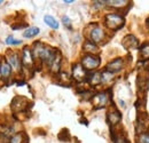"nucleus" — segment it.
<instances>
[{
  "instance_id": "6",
  "label": "nucleus",
  "mask_w": 149,
  "mask_h": 143,
  "mask_svg": "<svg viewBox=\"0 0 149 143\" xmlns=\"http://www.w3.org/2000/svg\"><path fill=\"white\" fill-rule=\"evenodd\" d=\"M123 67H124V61H123V58L117 57V58L112 60L110 63L107 64L106 70L109 72H111V73H116V72L120 71V70L123 69Z\"/></svg>"
},
{
  "instance_id": "3",
  "label": "nucleus",
  "mask_w": 149,
  "mask_h": 143,
  "mask_svg": "<svg viewBox=\"0 0 149 143\" xmlns=\"http://www.w3.org/2000/svg\"><path fill=\"white\" fill-rule=\"evenodd\" d=\"M71 76L76 81H84L85 79H87V71L83 68L80 63H74L72 65Z\"/></svg>"
},
{
  "instance_id": "24",
  "label": "nucleus",
  "mask_w": 149,
  "mask_h": 143,
  "mask_svg": "<svg viewBox=\"0 0 149 143\" xmlns=\"http://www.w3.org/2000/svg\"><path fill=\"white\" fill-rule=\"evenodd\" d=\"M113 143H129V141H127L126 137H124L123 135H119V136H117V137L113 140Z\"/></svg>"
},
{
  "instance_id": "28",
  "label": "nucleus",
  "mask_w": 149,
  "mask_h": 143,
  "mask_svg": "<svg viewBox=\"0 0 149 143\" xmlns=\"http://www.w3.org/2000/svg\"><path fill=\"white\" fill-rule=\"evenodd\" d=\"M0 3H2V1H1V0H0Z\"/></svg>"
},
{
  "instance_id": "22",
  "label": "nucleus",
  "mask_w": 149,
  "mask_h": 143,
  "mask_svg": "<svg viewBox=\"0 0 149 143\" xmlns=\"http://www.w3.org/2000/svg\"><path fill=\"white\" fill-rule=\"evenodd\" d=\"M140 52H141V57H142L143 60H149V44L143 45V46L141 47Z\"/></svg>"
},
{
  "instance_id": "1",
  "label": "nucleus",
  "mask_w": 149,
  "mask_h": 143,
  "mask_svg": "<svg viewBox=\"0 0 149 143\" xmlns=\"http://www.w3.org/2000/svg\"><path fill=\"white\" fill-rule=\"evenodd\" d=\"M104 22L108 29L116 31V30H119L124 25V17L117 13H110L104 16Z\"/></svg>"
},
{
  "instance_id": "12",
  "label": "nucleus",
  "mask_w": 149,
  "mask_h": 143,
  "mask_svg": "<svg viewBox=\"0 0 149 143\" xmlns=\"http://www.w3.org/2000/svg\"><path fill=\"white\" fill-rule=\"evenodd\" d=\"M107 118H108V121H109L110 125H117L120 121V119H122V115L119 113V111L113 110V111L108 112Z\"/></svg>"
},
{
  "instance_id": "20",
  "label": "nucleus",
  "mask_w": 149,
  "mask_h": 143,
  "mask_svg": "<svg viewBox=\"0 0 149 143\" xmlns=\"http://www.w3.org/2000/svg\"><path fill=\"white\" fill-rule=\"evenodd\" d=\"M111 80H113V73L107 71V70L101 73V84H108Z\"/></svg>"
},
{
  "instance_id": "18",
  "label": "nucleus",
  "mask_w": 149,
  "mask_h": 143,
  "mask_svg": "<svg viewBox=\"0 0 149 143\" xmlns=\"http://www.w3.org/2000/svg\"><path fill=\"white\" fill-rule=\"evenodd\" d=\"M106 5L110 6V7H115V8H122V7L127 5V1H124V0H108V1H106Z\"/></svg>"
},
{
  "instance_id": "16",
  "label": "nucleus",
  "mask_w": 149,
  "mask_h": 143,
  "mask_svg": "<svg viewBox=\"0 0 149 143\" xmlns=\"http://www.w3.org/2000/svg\"><path fill=\"white\" fill-rule=\"evenodd\" d=\"M44 21H45V23H46L49 28H52V29H54V30L58 29V22H57L53 16H51V15H45Z\"/></svg>"
},
{
  "instance_id": "2",
  "label": "nucleus",
  "mask_w": 149,
  "mask_h": 143,
  "mask_svg": "<svg viewBox=\"0 0 149 143\" xmlns=\"http://www.w3.org/2000/svg\"><path fill=\"white\" fill-rule=\"evenodd\" d=\"M101 63V60L97 55H92V54H86L81 57V62L80 64L83 65V68L86 71H92L95 70L96 68H99Z\"/></svg>"
},
{
  "instance_id": "17",
  "label": "nucleus",
  "mask_w": 149,
  "mask_h": 143,
  "mask_svg": "<svg viewBox=\"0 0 149 143\" xmlns=\"http://www.w3.org/2000/svg\"><path fill=\"white\" fill-rule=\"evenodd\" d=\"M39 28L37 26H32V28H29V29H26L24 32H23V37L24 38H33V37H36L39 35Z\"/></svg>"
},
{
  "instance_id": "26",
  "label": "nucleus",
  "mask_w": 149,
  "mask_h": 143,
  "mask_svg": "<svg viewBox=\"0 0 149 143\" xmlns=\"http://www.w3.org/2000/svg\"><path fill=\"white\" fill-rule=\"evenodd\" d=\"M64 2H65V3H72L74 1H72V0H65Z\"/></svg>"
},
{
  "instance_id": "7",
  "label": "nucleus",
  "mask_w": 149,
  "mask_h": 143,
  "mask_svg": "<svg viewBox=\"0 0 149 143\" xmlns=\"http://www.w3.org/2000/svg\"><path fill=\"white\" fill-rule=\"evenodd\" d=\"M7 62H8V64L12 67L13 70H15V71H21L22 62H21V58H19V55L16 53H9V55L7 56Z\"/></svg>"
},
{
  "instance_id": "10",
  "label": "nucleus",
  "mask_w": 149,
  "mask_h": 143,
  "mask_svg": "<svg viewBox=\"0 0 149 143\" xmlns=\"http://www.w3.org/2000/svg\"><path fill=\"white\" fill-rule=\"evenodd\" d=\"M26 99H24V97H15L14 100H13V102H12V109L14 110V111H22V110H24L25 107H26Z\"/></svg>"
},
{
  "instance_id": "27",
  "label": "nucleus",
  "mask_w": 149,
  "mask_h": 143,
  "mask_svg": "<svg viewBox=\"0 0 149 143\" xmlns=\"http://www.w3.org/2000/svg\"><path fill=\"white\" fill-rule=\"evenodd\" d=\"M147 24L149 25V18H148V21H147Z\"/></svg>"
},
{
  "instance_id": "25",
  "label": "nucleus",
  "mask_w": 149,
  "mask_h": 143,
  "mask_svg": "<svg viewBox=\"0 0 149 143\" xmlns=\"http://www.w3.org/2000/svg\"><path fill=\"white\" fill-rule=\"evenodd\" d=\"M62 22H63V24H64L67 28L71 29V19L68 17V16H63V17H62Z\"/></svg>"
},
{
  "instance_id": "15",
  "label": "nucleus",
  "mask_w": 149,
  "mask_h": 143,
  "mask_svg": "<svg viewBox=\"0 0 149 143\" xmlns=\"http://www.w3.org/2000/svg\"><path fill=\"white\" fill-rule=\"evenodd\" d=\"M61 54L56 53V56L55 58H54V61H53V63H52V65H51V70L54 72V73H56V72L60 71V68H61Z\"/></svg>"
},
{
  "instance_id": "5",
  "label": "nucleus",
  "mask_w": 149,
  "mask_h": 143,
  "mask_svg": "<svg viewBox=\"0 0 149 143\" xmlns=\"http://www.w3.org/2000/svg\"><path fill=\"white\" fill-rule=\"evenodd\" d=\"M104 31L102 28L100 26H94L93 29L91 30L90 32V38H91V41H93L94 44H99V42H102V40L104 39Z\"/></svg>"
},
{
  "instance_id": "21",
  "label": "nucleus",
  "mask_w": 149,
  "mask_h": 143,
  "mask_svg": "<svg viewBox=\"0 0 149 143\" xmlns=\"http://www.w3.org/2000/svg\"><path fill=\"white\" fill-rule=\"evenodd\" d=\"M138 143H149V133L143 132L138 135Z\"/></svg>"
},
{
  "instance_id": "13",
  "label": "nucleus",
  "mask_w": 149,
  "mask_h": 143,
  "mask_svg": "<svg viewBox=\"0 0 149 143\" xmlns=\"http://www.w3.org/2000/svg\"><path fill=\"white\" fill-rule=\"evenodd\" d=\"M124 46L126 48H136L138 47V40L134 36H126L124 38Z\"/></svg>"
},
{
  "instance_id": "29",
  "label": "nucleus",
  "mask_w": 149,
  "mask_h": 143,
  "mask_svg": "<svg viewBox=\"0 0 149 143\" xmlns=\"http://www.w3.org/2000/svg\"><path fill=\"white\" fill-rule=\"evenodd\" d=\"M0 67H1V61H0Z\"/></svg>"
},
{
  "instance_id": "9",
  "label": "nucleus",
  "mask_w": 149,
  "mask_h": 143,
  "mask_svg": "<svg viewBox=\"0 0 149 143\" xmlns=\"http://www.w3.org/2000/svg\"><path fill=\"white\" fill-rule=\"evenodd\" d=\"M12 72H13V69H12V67L8 64L7 61H5V62L1 63V67H0V74H1V78H2L5 81L10 78Z\"/></svg>"
},
{
  "instance_id": "11",
  "label": "nucleus",
  "mask_w": 149,
  "mask_h": 143,
  "mask_svg": "<svg viewBox=\"0 0 149 143\" xmlns=\"http://www.w3.org/2000/svg\"><path fill=\"white\" fill-rule=\"evenodd\" d=\"M83 49L86 52L87 54H92V55H95V54L99 52V47L96 44H94L93 41L91 40H86L83 45Z\"/></svg>"
},
{
  "instance_id": "14",
  "label": "nucleus",
  "mask_w": 149,
  "mask_h": 143,
  "mask_svg": "<svg viewBox=\"0 0 149 143\" xmlns=\"http://www.w3.org/2000/svg\"><path fill=\"white\" fill-rule=\"evenodd\" d=\"M87 81L91 86H97L101 84V73L100 72H94L91 76L87 77Z\"/></svg>"
},
{
  "instance_id": "4",
  "label": "nucleus",
  "mask_w": 149,
  "mask_h": 143,
  "mask_svg": "<svg viewBox=\"0 0 149 143\" xmlns=\"http://www.w3.org/2000/svg\"><path fill=\"white\" fill-rule=\"evenodd\" d=\"M21 62H22V64H23L24 68H26V69H31L32 68L33 62H35V58H33V55H32V51L29 47H25L23 49Z\"/></svg>"
},
{
  "instance_id": "8",
  "label": "nucleus",
  "mask_w": 149,
  "mask_h": 143,
  "mask_svg": "<svg viewBox=\"0 0 149 143\" xmlns=\"http://www.w3.org/2000/svg\"><path fill=\"white\" fill-rule=\"evenodd\" d=\"M109 95L107 93H99L93 96V103L96 108H102L108 104Z\"/></svg>"
},
{
  "instance_id": "19",
  "label": "nucleus",
  "mask_w": 149,
  "mask_h": 143,
  "mask_svg": "<svg viewBox=\"0 0 149 143\" xmlns=\"http://www.w3.org/2000/svg\"><path fill=\"white\" fill-rule=\"evenodd\" d=\"M24 139L26 140V136L24 133H16L15 135H13L10 137L8 143H25L26 141H24Z\"/></svg>"
},
{
  "instance_id": "23",
  "label": "nucleus",
  "mask_w": 149,
  "mask_h": 143,
  "mask_svg": "<svg viewBox=\"0 0 149 143\" xmlns=\"http://www.w3.org/2000/svg\"><path fill=\"white\" fill-rule=\"evenodd\" d=\"M5 42H6L7 45H19V44H22V41H21V40L15 39L13 36L7 37V38H6V40H5Z\"/></svg>"
}]
</instances>
